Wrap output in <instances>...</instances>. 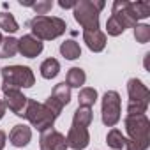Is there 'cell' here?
I'll use <instances>...</instances> for the list:
<instances>
[{
	"instance_id": "2",
	"label": "cell",
	"mask_w": 150,
	"mask_h": 150,
	"mask_svg": "<svg viewBox=\"0 0 150 150\" xmlns=\"http://www.w3.org/2000/svg\"><path fill=\"white\" fill-rule=\"evenodd\" d=\"M32 35L39 41H53L65 34L67 23L57 16H35L28 21Z\"/></svg>"
},
{
	"instance_id": "15",
	"label": "cell",
	"mask_w": 150,
	"mask_h": 150,
	"mask_svg": "<svg viewBox=\"0 0 150 150\" xmlns=\"http://www.w3.org/2000/svg\"><path fill=\"white\" fill-rule=\"evenodd\" d=\"M87 81V74L81 67H71L67 71V78H65V85L69 88H80L83 87Z\"/></svg>"
},
{
	"instance_id": "7",
	"label": "cell",
	"mask_w": 150,
	"mask_h": 150,
	"mask_svg": "<svg viewBox=\"0 0 150 150\" xmlns=\"http://www.w3.org/2000/svg\"><path fill=\"white\" fill-rule=\"evenodd\" d=\"M120 111H122V101H120L118 92L108 90L103 96V104H101L103 124L108 127H115L120 120Z\"/></svg>"
},
{
	"instance_id": "23",
	"label": "cell",
	"mask_w": 150,
	"mask_h": 150,
	"mask_svg": "<svg viewBox=\"0 0 150 150\" xmlns=\"http://www.w3.org/2000/svg\"><path fill=\"white\" fill-rule=\"evenodd\" d=\"M78 101H80V106L83 108H92L97 101V90L92 88V87H85L80 90V96H78Z\"/></svg>"
},
{
	"instance_id": "22",
	"label": "cell",
	"mask_w": 150,
	"mask_h": 150,
	"mask_svg": "<svg viewBox=\"0 0 150 150\" xmlns=\"http://www.w3.org/2000/svg\"><path fill=\"white\" fill-rule=\"evenodd\" d=\"M125 141H127V138H125L118 129H111V131L108 132V136H106V143H108V146L113 148V150H122V148H125Z\"/></svg>"
},
{
	"instance_id": "17",
	"label": "cell",
	"mask_w": 150,
	"mask_h": 150,
	"mask_svg": "<svg viewBox=\"0 0 150 150\" xmlns=\"http://www.w3.org/2000/svg\"><path fill=\"white\" fill-rule=\"evenodd\" d=\"M125 30H127V25L124 23V20H122L118 14H113V13H111V16H110L108 21H106V32H108L110 35L117 37V35L124 34Z\"/></svg>"
},
{
	"instance_id": "27",
	"label": "cell",
	"mask_w": 150,
	"mask_h": 150,
	"mask_svg": "<svg viewBox=\"0 0 150 150\" xmlns=\"http://www.w3.org/2000/svg\"><path fill=\"white\" fill-rule=\"evenodd\" d=\"M51 7H53V2L51 0H41V2H34V6H32V9L39 14V16H44V14H48L50 11H51Z\"/></svg>"
},
{
	"instance_id": "28",
	"label": "cell",
	"mask_w": 150,
	"mask_h": 150,
	"mask_svg": "<svg viewBox=\"0 0 150 150\" xmlns=\"http://www.w3.org/2000/svg\"><path fill=\"white\" fill-rule=\"evenodd\" d=\"M58 6L62 9H74V6H76V2H69V0H60Z\"/></svg>"
},
{
	"instance_id": "29",
	"label": "cell",
	"mask_w": 150,
	"mask_h": 150,
	"mask_svg": "<svg viewBox=\"0 0 150 150\" xmlns=\"http://www.w3.org/2000/svg\"><path fill=\"white\" fill-rule=\"evenodd\" d=\"M6 141H7V136H6V132H4V131H0V150H4V146H6Z\"/></svg>"
},
{
	"instance_id": "24",
	"label": "cell",
	"mask_w": 150,
	"mask_h": 150,
	"mask_svg": "<svg viewBox=\"0 0 150 150\" xmlns=\"http://www.w3.org/2000/svg\"><path fill=\"white\" fill-rule=\"evenodd\" d=\"M0 28L9 32V34H14L20 30V25L11 13H0Z\"/></svg>"
},
{
	"instance_id": "21",
	"label": "cell",
	"mask_w": 150,
	"mask_h": 150,
	"mask_svg": "<svg viewBox=\"0 0 150 150\" xmlns=\"http://www.w3.org/2000/svg\"><path fill=\"white\" fill-rule=\"evenodd\" d=\"M18 53V39L6 37L0 42V58H11Z\"/></svg>"
},
{
	"instance_id": "3",
	"label": "cell",
	"mask_w": 150,
	"mask_h": 150,
	"mask_svg": "<svg viewBox=\"0 0 150 150\" xmlns=\"http://www.w3.org/2000/svg\"><path fill=\"white\" fill-rule=\"evenodd\" d=\"M103 0H80L72 9L74 20H76L83 30H97L99 28V14L104 9Z\"/></svg>"
},
{
	"instance_id": "14",
	"label": "cell",
	"mask_w": 150,
	"mask_h": 150,
	"mask_svg": "<svg viewBox=\"0 0 150 150\" xmlns=\"http://www.w3.org/2000/svg\"><path fill=\"white\" fill-rule=\"evenodd\" d=\"M30 139H32V129L28 125H23V124L14 125L11 134H9V143L13 146H18V148L27 146L30 143Z\"/></svg>"
},
{
	"instance_id": "5",
	"label": "cell",
	"mask_w": 150,
	"mask_h": 150,
	"mask_svg": "<svg viewBox=\"0 0 150 150\" xmlns=\"http://www.w3.org/2000/svg\"><path fill=\"white\" fill-rule=\"evenodd\" d=\"M25 118L32 124V127H35L37 131L42 132V131L53 127L58 115L55 111H51L44 103H37L34 99H28L27 110H25Z\"/></svg>"
},
{
	"instance_id": "25",
	"label": "cell",
	"mask_w": 150,
	"mask_h": 150,
	"mask_svg": "<svg viewBox=\"0 0 150 150\" xmlns=\"http://www.w3.org/2000/svg\"><path fill=\"white\" fill-rule=\"evenodd\" d=\"M134 39L139 44H146L150 41V25H146V23L136 25L134 27Z\"/></svg>"
},
{
	"instance_id": "8",
	"label": "cell",
	"mask_w": 150,
	"mask_h": 150,
	"mask_svg": "<svg viewBox=\"0 0 150 150\" xmlns=\"http://www.w3.org/2000/svg\"><path fill=\"white\" fill-rule=\"evenodd\" d=\"M2 92H4V104H6V108H9L16 117H25L28 97L23 96L18 88L2 87Z\"/></svg>"
},
{
	"instance_id": "30",
	"label": "cell",
	"mask_w": 150,
	"mask_h": 150,
	"mask_svg": "<svg viewBox=\"0 0 150 150\" xmlns=\"http://www.w3.org/2000/svg\"><path fill=\"white\" fill-rule=\"evenodd\" d=\"M4 115H6V104H4L2 99H0V120L4 118Z\"/></svg>"
},
{
	"instance_id": "12",
	"label": "cell",
	"mask_w": 150,
	"mask_h": 150,
	"mask_svg": "<svg viewBox=\"0 0 150 150\" xmlns=\"http://www.w3.org/2000/svg\"><path fill=\"white\" fill-rule=\"evenodd\" d=\"M111 13H113V14H118V16L124 20V23L127 25V28L138 25L136 14H134V11H132V2H127V0H115V2H113V7H111Z\"/></svg>"
},
{
	"instance_id": "4",
	"label": "cell",
	"mask_w": 150,
	"mask_h": 150,
	"mask_svg": "<svg viewBox=\"0 0 150 150\" xmlns=\"http://www.w3.org/2000/svg\"><path fill=\"white\" fill-rule=\"evenodd\" d=\"M127 94H129L127 115H131V117L145 115L148 103H150V90L146 88V85L138 78H131L127 81Z\"/></svg>"
},
{
	"instance_id": "10",
	"label": "cell",
	"mask_w": 150,
	"mask_h": 150,
	"mask_svg": "<svg viewBox=\"0 0 150 150\" xmlns=\"http://www.w3.org/2000/svg\"><path fill=\"white\" fill-rule=\"evenodd\" d=\"M67 146L72 150H85L90 143V134L87 127H76V125H71L67 136H65Z\"/></svg>"
},
{
	"instance_id": "13",
	"label": "cell",
	"mask_w": 150,
	"mask_h": 150,
	"mask_svg": "<svg viewBox=\"0 0 150 150\" xmlns=\"http://www.w3.org/2000/svg\"><path fill=\"white\" fill-rule=\"evenodd\" d=\"M83 41L88 46V50L94 53H99L106 48V34L101 32L99 28L97 30H83Z\"/></svg>"
},
{
	"instance_id": "1",
	"label": "cell",
	"mask_w": 150,
	"mask_h": 150,
	"mask_svg": "<svg viewBox=\"0 0 150 150\" xmlns=\"http://www.w3.org/2000/svg\"><path fill=\"white\" fill-rule=\"evenodd\" d=\"M127 141L125 150H146L150 145V120L146 115H127L124 120Z\"/></svg>"
},
{
	"instance_id": "26",
	"label": "cell",
	"mask_w": 150,
	"mask_h": 150,
	"mask_svg": "<svg viewBox=\"0 0 150 150\" xmlns=\"http://www.w3.org/2000/svg\"><path fill=\"white\" fill-rule=\"evenodd\" d=\"M132 11L136 14V20H145L150 16V4L148 2H132Z\"/></svg>"
},
{
	"instance_id": "16",
	"label": "cell",
	"mask_w": 150,
	"mask_h": 150,
	"mask_svg": "<svg viewBox=\"0 0 150 150\" xmlns=\"http://www.w3.org/2000/svg\"><path fill=\"white\" fill-rule=\"evenodd\" d=\"M92 118H94L92 108H83V106H80L76 111H74L72 125H76V127H88V125L92 124Z\"/></svg>"
},
{
	"instance_id": "11",
	"label": "cell",
	"mask_w": 150,
	"mask_h": 150,
	"mask_svg": "<svg viewBox=\"0 0 150 150\" xmlns=\"http://www.w3.org/2000/svg\"><path fill=\"white\" fill-rule=\"evenodd\" d=\"M42 50H44L42 41L35 39L32 34L23 35L21 39H18V51H20L23 57H27V58H35V57H39V55L42 53Z\"/></svg>"
},
{
	"instance_id": "9",
	"label": "cell",
	"mask_w": 150,
	"mask_h": 150,
	"mask_svg": "<svg viewBox=\"0 0 150 150\" xmlns=\"http://www.w3.org/2000/svg\"><path fill=\"white\" fill-rule=\"evenodd\" d=\"M39 143H41V148H42V150H67L65 136H64L62 132L55 131L53 127L41 132Z\"/></svg>"
},
{
	"instance_id": "20",
	"label": "cell",
	"mask_w": 150,
	"mask_h": 150,
	"mask_svg": "<svg viewBox=\"0 0 150 150\" xmlns=\"http://www.w3.org/2000/svg\"><path fill=\"white\" fill-rule=\"evenodd\" d=\"M58 72H60V64H58L57 58H46V60L41 64V76H42L44 80L55 78Z\"/></svg>"
},
{
	"instance_id": "6",
	"label": "cell",
	"mask_w": 150,
	"mask_h": 150,
	"mask_svg": "<svg viewBox=\"0 0 150 150\" xmlns=\"http://www.w3.org/2000/svg\"><path fill=\"white\" fill-rule=\"evenodd\" d=\"M2 80L4 85L2 87H9V88H30L35 83V76L30 67L27 65H7L2 71Z\"/></svg>"
},
{
	"instance_id": "31",
	"label": "cell",
	"mask_w": 150,
	"mask_h": 150,
	"mask_svg": "<svg viewBox=\"0 0 150 150\" xmlns=\"http://www.w3.org/2000/svg\"><path fill=\"white\" fill-rule=\"evenodd\" d=\"M2 39H4V37H2V34H0V42H2Z\"/></svg>"
},
{
	"instance_id": "19",
	"label": "cell",
	"mask_w": 150,
	"mask_h": 150,
	"mask_svg": "<svg viewBox=\"0 0 150 150\" xmlns=\"http://www.w3.org/2000/svg\"><path fill=\"white\" fill-rule=\"evenodd\" d=\"M60 53H62L67 60H76V58H80V55H81V48H80V44H78L76 41L69 39V41H64V42L60 44Z\"/></svg>"
},
{
	"instance_id": "18",
	"label": "cell",
	"mask_w": 150,
	"mask_h": 150,
	"mask_svg": "<svg viewBox=\"0 0 150 150\" xmlns=\"http://www.w3.org/2000/svg\"><path fill=\"white\" fill-rule=\"evenodd\" d=\"M51 97L64 108V106H67L71 103V88L65 85V81H62V83L55 85V88L51 92Z\"/></svg>"
}]
</instances>
